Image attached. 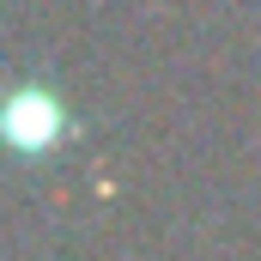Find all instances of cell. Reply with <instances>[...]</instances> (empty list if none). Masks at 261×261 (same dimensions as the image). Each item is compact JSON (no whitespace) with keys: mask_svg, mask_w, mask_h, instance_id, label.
<instances>
[{"mask_svg":"<svg viewBox=\"0 0 261 261\" xmlns=\"http://www.w3.org/2000/svg\"><path fill=\"white\" fill-rule=\"evenodd\" d=\"M6 134L24 146V152H37V146H55L67 134V110L55 91H43V85H31V91H18L12 97V122H6Z\"/></svg>","mask_w":261,"mask_h":261,"instance_id":"1","label":"cell"}]
</instances>
